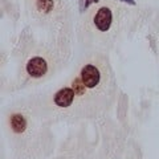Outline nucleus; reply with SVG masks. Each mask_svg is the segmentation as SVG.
<instances>
[{
    "instance_id": "39448f33",
    "label": "nucleus",
    "mask_w": 159,
    "mask_h": 159,
    "mask_svg": "<svg viewBox=\"0 0 159 159\" xmlns=\"http://www.w3.org/2000/svg\"><path fill=\"white\" fill-rule=\"evenodd\" d=\"M27 118L20 113H15L9 117V126L13 130V133L16 134H21L27 130Z\"/></svg>"
},
{
    "instance_id": "6e6552de",
    "label": "nucleus",
    "mask_w": 159,
    "mask_h": 159,
    "mask_svg": "<svg viewBox=\"0 0 159 159\" xmlns=\"http://www.w3.org/2000/svg\"><path fill=\"white\" fill-rule=\"evenodd\" d=\"M90 3H92V0H85V7L84 8H88L89 6H90Z\"/></svg>"
},
{
    "instance_id": "1a4fd4ad",
    "label": "nucleus",
    "mask_w": 159,
    "mask_h": 159,
    "mask_svg": "<svg viewBox=\"0 0 159 159\" xmlns=\"http://www.w3.org/2000/svg\"><path fill=\"white\" fill-rule=\"evenodd\" d=\"M93 2H94V3H98V2H99V0H93Z\"/></svg>"
},
{
    "instance_id": "423d86ee",
    "label": "nucleus",
    "mask_w": 159,
    "mask_h": 159,
    "mask_svg": "<svg viewBox=\"0 0 159 159\" xmlns=\"http://www.w3.org/2000/svg\"><path fill=\"white\" fill-rule=\"evenodd\" d=\"M34 6L40 15H49L56 8V0H34Z\"/></svg>"
},
{
    "instance_id": "7ed1b4c3",
    "label": "nucleus",
    "mask_w": 159,
    "mask_h": 159,
    "mask_svg": "<svg viewBox=\"0 0 159 159\" xmlns=\"http://www.w3.org/2000/svg\"><path fill=\"white\" fill-rule=\"evenodd\" d=\"M27 74H29L32 78H41L48 73V61L44 57H32L27 62Z\"/></svg>"
},
{
    "instance_id": "0eeeda50",
    "label": "nucleus",
    "mask_w": 159,
    "mask_h": 159,
    "mask_svg": "<svg viewBox=\"0 0 159 159\" xmlns=\"http://www.w3.org/2000/svg\"><path fill=\"white\" fill-rule=\"evenodd\" d=\"M121 2H125L127 4H130V6H135V2H134V0H121Z\"/></svg>"
},
{
    "instance_id": "f03ea898",
    "label": "nucleus",
    "mask_w": 159,
    "mask_h": 159,
    "mask_svg": "<svg viewBox=\"0 0 159 159\" xmlns=\"http://www.w3.org/2000/svg\"><path fill=\"white\" fill-rule=\"evenodd\" d=\"M93 23L98 31L107 32L111 27V23H113V11L106 6L98 8L96 15H94V17H93Z\"/></svg>"
},
{
    "instance_id": "f257e3e1",
    "label": "nucleus",
    "mask_w": 159,
    "mask_h": 159,
    "mask_svg": "<svg viewBox=\"0 0 159 159\" xmlns=\"http://www.w3.org/2000/svg\"><path fill=\"white\" fill-rule=\"evenodd\" d=\"M80 77L82 78L84 84L90 89H96L101 84V70L94 64L84 65L81 72H80Z\"/></svg>"
},
{
    "instance_id": "20e7f679",
    "label": "nucleus",
    "mask_w": 159,
    "mask_h": 159,
    "mask_svg": "<svg viewBox=\"0 0 159 159\" xmlns=\"http://www.w3.org/2000/svg\"><path fill=\"white\" fill-rule=\"evenodd\" d=\"M74 98H76V94H74V90L70 86H65L53 96V102L54 105L61 107V109H68L69 106L73 105Z\"/></svg>"
}]
</instances>
